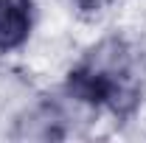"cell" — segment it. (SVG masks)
<instances>
[{"label": "cell", "instance_id": "obj_3", "mask_svg": "<svg viewBox=\"0 0 146 143\" xmlns=\"http://www.w3.org/2000/svg\"><path fill=\"white\" fill-rule=\"evenodd\" d=\"M79 3H82L84 9H101V6H104L107 0H79Z\"/></svg>", "mask_w": 146, "mask_h": 143}, {"label": "cell", "instance_id": "obj_1", "mask_svg": "<svg viewBox=\"0 0 146 143\" xmlns=\"http://www.w3.org/2000/svg\"><path fill=\"white\" fill-rule=\"evenodd\" d=\"M68 95L90 107H107L115 115H127L141 98L129 48L121 39H104L93 48L70 73Z\"/></svg>", "mask_w": 146, "mask_h": 143}, {"label": "cell", "instance_id": "obj_2", "mask_svg": "<svg viewBox=\"0 0 146 143\" xmlns=\"http://www.w3.org/2000/svg\"><path fill=\"white\" fill-rule=\"evenodd\" d=\"M31 6L28 0H0V51H11L28 39Z\"/></svg>", "mask_w": 146, "mask_h": 143}]
</instances>
